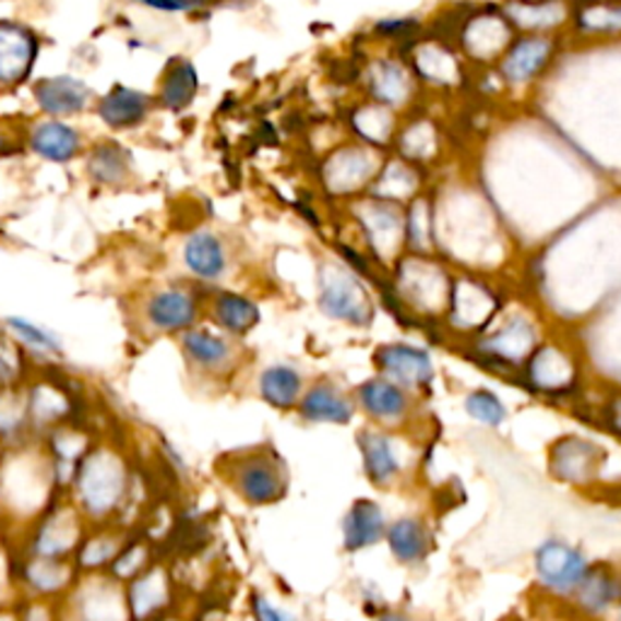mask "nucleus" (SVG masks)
<instances>
[{
  "label": "nucleus",
  "mask_w": 621,
  "mask_h": 621,
  "mask_svg": "<svg viewBox=\"0 0 621 621\" xmlns=\"http://www.w3.org/2000/svg\"><path fill=\"white\" fill-rule=\"evenodd\" d=\"M541 343L539 323L525 311L505 315L498 325L490 323L488 329L471 341V357L476 362L500 374L522 372L529 355Z\"/></svg>",
  "instance_id": "f257e3e1"
},
{
  "label": "nucleus",
  "mask_w": 621,
  "mask_h": 621,
  "mask_svg": "<svg viewBox=\"0 0 621 621\" xmlns=\"http://www.w3.org/2000/svg\"><path fill=\"white\" fill-rule=\"evenodd\" d=\"M319 309L333 321L369 329L377 319V303L365 282L350 267L323 263L319 267Z\"/></svg>",
  "instance_id": "f03ea898"
},
{
  "label": "nucleus",
  "mask_w": 621,
  "mask_h": 621,
  "mask_svg": "<svg viewBox=\"0 0 621 621\" xmlns=\"http://www.w3.org/2000/svg\"><path fill=\"white\" fill-rule=\"evenodd\" d=\"M231 483L250 505H272L285 498L289 476L285 462L275 452L255 450L236 456L231 464Z\"/></svg>",
  "instance_id": "7ed1b4c3"
},
{
  "label": "nucleus",
  "mask_w": 621,
  "mask_h": 621,
  "mask_svg": "<svg viewBox=\"0 0 621 621\" xmlns=\"http://www.w3.org/2000/svg\"><path fill=\"white\" fill-rule=\"evenodd\" d=\"M522 374H525V386L532 394L547 396V398H563L575 394L577 379V362L569 347L561 343H539L537 350L529 355V359L522 367Z\"/></svg>",
  "instance_id": "20e7f679"
},
{
  "label": "nucleus",
  "mask_w": 621,
  "mask_h": 621,
  "mask_svg": "<svg viewBox=\"0 0 621 621\" xmlns=\"http://www.w3.org/2000/svg\"><path fill=\"white\" fill-rule=\"evenodd\" d=\"M590 569L587 556L571 541L551 537L534 551V573L539 585L553 597H571Z\"/></svg>",
  "instance_id": "39448f33"
},
{
  "label": "nucleus",
  "mask_w": 621,
  "mask_h": 621,
  "mask_svg": "<svg viewBox=\"0 0 621 621\" xmlns=\"http://www.w3.org/2000/svg\"><path fill=\"white\" fill-rule=\"evenodd\" d=\"M498 319V291L478 279H452L444 325L464 337L481 335Z\"/></svg>",
  "instance_id": "423d86ee"
},
{
  "label": "nucleus",
  "mask_w": 621,
  "mask_h": 621,
  "mask_svg": "<svg viewBox=\"0 0 621 621\" xmlns=\"http://www.w3.org/2000/svg\"><path fill=\"white\" fill-rule=\"evenodd\" d=\"M353 396L357 408L384 430L406 425L413 416H416L418 408L416 398H413V391L381 374L362 381Z\"/></svg>",
  "instance_id": "0eeeda50"
},
{
  "label": "nucleus",
  "mask_w": 621,
  "mask_h": 621,
  "mask_svg": "<svg viewBox=\"0 0 621 621\" xmlns=\"http://www.w3.org/2000/svg\"><path fill=\"white\" fill-rule=\"evenodd\" d=\"M605 464V450L581 434H563L549 446V471L556 481L590 486Z\"/></svg>",
  "instance_id": "6e6552de"
},
{
  "label": "nucleus",
  "mask_w": 621,
  "mask_h": 621,
  "mask_svg": "<svg viewBox=\"0 0 621 621\" xmlns=\"http://www.w3.org/2000/svg\"><path fill=\"white\" fill-rule=\"evenodd\" d=\"M374 367L381 377H386L408 391H422L432 386L434 362L425 347L410 343H384L374 350Z\"/></svg>",
  "instance_id": "1a4fd4ad"
},
{
  "label": "nucleus",
  "mask_w": 621,
  "mask_h": 621,
  "mask_svg": "<svg viewBox=\"0 0 621 621\" xmlns=\"http://www.w3.org/2000/svg\"><path fill=\"white\" fill-rule=\"evenodd\" d=\"M357 450L369 483L377 488L394 486L406 471V456L394 434L384 428H365L357 434Z\"/></svg>",
  "instance_id": "9d476101"
},
{
  "label": "nucleus",
  "mask_w": 621,
  "mask_h": 621,
  "mask_svg": "<svg viewBox=\"0 0 621 621\" xmlns=\"http://www.w3.org/2000/svg\"><path fill=\"white\" fill-rule=\"evenodd\" d=\"M367 248L372 250L374 260L389 265L398 255V248L406 238V219L394 202L379 200L367 204L359 216Z\"/></svg>",
  "instance_id": "9b49d317"
},
{
  "label": "nucleus",
  "mask_w": 621,
  "mask_h": 621,
  "mask_svg": "<svg viewBox=\"0 0 621 621\" xmlns=\"http://www.w3.org/2000/svg\"><path fill=\"white\" fill-rule=\"evenodd\" d=\"M297 410L307 422L350 425L357 413V403L341 384L331 379H319L303 391Z\"/></svg>",
  "instance_id": "f8f14e48"
},
{
  "label": "nucleus",
  "mask_w": 621,
  "mask_h": 621,
  "mask_svg": "<svg viewBox=\"0 0 621 621\" xmlns=\"http://www.w3.org/2000/svg\"><path fill=\"white\" fill-rule=\"evenodd\" d=\"M569 599L575 612L587 619L612 612V607L621 605V573L607 563L590 565L583 583Z\"/></svg>",
  "instance_id": "ddd939ff"
},
{
  "label": "nucleus",
  "mask_w": 621,
  "mask_h": 621,
  "mask_svg": "<svg viewBox=\"0 0 621 621\" xmlns=\"http://www.w3.org/2000/svg\"><path fill=\"white\" fill-rule=\"evenodd\" d=\"M386 512L377 500L359 498L343 517V549L347 553H359L372 549L386 537Z\"/></svg>",
  "instance_id": "4468645a"
},
{
  "label": "nucleus",
  "mask_w": 621,
  "mask_h": 621,
  "mask_svg": "<svg viewBox=\"0 0 621 621\" xmlns=\"http://www.w3.org/2000/svg\"><path fill=\"white\" fill-rule=\"evenodd\" d=\"M389 551L401 565H422L434 551V537L428 522L420 517H398L386 527Z\"/></svg>",
  "instance_id": "2eb2a0df"
},
{
  "label": "nucleus",
  "mask_w": 621,
  "mask_h": 621,
  "mask_svg": "<svg viewBox=\"0 0 621 621\" xmlns=\"http://www.w3.org/2000/svg\"><path fill=\"white\" fill-rule=\"evenodd\" d=\"M551 53L553 39L539 35L522 37L512 41V47L507 49L503 61H500V75H503L510 85H527L547 67Z\"/></svg>",
  "instance_id": "dca6fc26"
},
{
  "label": "nucleus",
  "mask_w": 621,
  "mask_h": 621,
  "mask_svg": "<svg viewBox=\"0 0 621 621\" xmlns=\"http://www.w3.org/2000/svg\"><path fill=\"white\" fill-rule=\"evenodd\" d=\"M146 319L156 331H188L198 321V299L184 289H163L148 301Z\"/></svg>",
  "instance_id": "f3484780"
},
{
  "label": "nucleus",
  "mask_w": 621,
  "mask_h": 621,
  "mask_svg": "<svg viewBox=\"0 0 621 621\" xmlns=\"http://www.w3.org/2000/svg\"><path fill=\"white\" fill-rule=\"evenodd\" d=\"M182 353L194 367L212 374L226 372V369H231L236 362V350L231 341L204 329H188V333L182 335Z\"/></svg>",
  "instance_id": "a211bd4d"
},
{
  "label": "nucleus",
  "mask_w": 621,
  "mask_h": 621,
  "mask_svg": "<svg viewBox=\"0 0 621 621\" xmlns=\"http://www.w3.org/2000/svg\"><path fill=\"white\" fill-rule=\"evenodd\" d=\"M37 41L25 27L0 25V83L23 81L32 69Z\"/></svg>",
  "instance_id": "6ab92c4d"
},
{
  "label": "nucleus",
  "mask_w": 621,
  "mask_h": 621,
  "mask_svg": "<svg viewBox=\"0 0 621 621\" xmlns=\"http://www.w3.org/2000/svg\"><path fill=\"white\" fill-rule=\"evenodd\" d=\"M182 260L194 277L216 282L226 275L228 255L219 236L212 231H198L188 238L182 250Z\"/></svg>",
  "instance_id": "aec40b11"
},
{
  "label": "nucleus",
  "mask_w": 621,
  "mask_h": 621,
  "mask_svg": "<svg viewBox=\"0 0 621 621\" xmlns=\"http://www.w3.org/2000/svg\"><path fill=\"white\" fill-rule=\"evenodd\" d=\"M303 384H307V381H303L301 369L287 365V362H279V365H270L267 369H263V374H260L258 379V391L272 408L291 410L299 406Z\"/></svg>",
  "instance_id": "412c9836"
},
{
  "label": "nucleus",
  "mask_w": 621,
  "mask_h": 621,
  "mask_svg": "<svg viewBox=\"0 0 621 621\" xmlns=\"http://www.w3.org/2000/svg\"><path fill=\"white\" fill-rule=\"evenodd\" d=\"M35 95L41 110L57 117L81 112L91 103V91L81 81L69 79V75L41 81L35 88Z\"/></svg>",
  "instance_id": "4be33fe9"
},
{
  "label": "nucleus",
  "mask_w": 621,
  "mask_h": 621,
  "mask_svg": "<svg viewBox=\"0 0 621 621\" xmlns=\"http://www.w3.org/2000/svg\"><path fill=\"white\" fill-rule=\"evenodd\" d=\"M212 315L219 329L231 335H248L260 323V309L243 294L222 291L212 303Z\"/></svg>",
  "instance_id": "5701e85b"
},
{
  "label": "nucleus",
  "mask_w": 621,
  "mask_h": 621,
  "mask_svg": "<svg viewBox=\"0 0 621 621\" xmlns=\"http://www.w3.org/2000/svg\"><path fill=\"white\" fill-rule=\"evenodd\" d=\"M151 100L144 93L129 91V88H117L100 103V117L110 127H132L141 119L146 117Z\"/></svg>",
  "instance_id": "b1692460"
},
{
  "label": "nucleus",
  "mask_w": 621,
  "mask_h": 621,
  "mask_svg": "<svg viewBox=\"0 0 621 621\" xmlns=\"http://www.w3.org/2000/svg\"><path fill=\"white\" fill-rule=\"evenodd\" d=\"M32 148L49 160H71L81 148V139L71 127L61 122L39 124L32 134Z\"/></svg>",
  "instance_id": "393cba45"
},
{
  "label": "nucleus",
  "mask_w": 621,
  "mask_h": 621,
  "mask_svg": "<svg viewBox=\"0 0 621 621\" xmlns=\"http://www.w3.org/2000/svg\"><path fill=\"white\" fill-rule=\"evenodd\" d=\"M369 83H372L374 100L386 105L406 103L413 93L410 75L398 61H379Z\"/></svg>",
  "instance_id": "a878e982"
},
{
  "label": "nucleus",
  "mask_w": 621,
  "mask_h": 621,
  "mask_svg": "<svg viewBox=\"0 0 621 621\" xmlns=\"http://www.w3.org/2000/svg\"><path fill=\"white\" fill-rule=\"evenodd\" d=\"M194 93H198V71L190 61H178L172 63L166 81H163L160 100L170 110H182L192 103Z\"/></svg>",
  "instance_id": "bb28decb"
},
{
  "label": "nucleus",
  "mask_w": 621,
  "mask_h": 621,
  "mask_svg": "<svg viewBox=\"0 0 621 621\" xmlns=\"http://www.w3.org/2000/svg\"><path fill=\"white\" fill-rule=\"evenodd\" d=\"M464 408L468 413V418H474L476 422L486 425V428H500L507 420V408L505 403L500 401L498 394L488 389H476L464 398Z\"/></svg>",
  "instance_id": "cd10ccee"
},
{
  "label": "nucleus",
  "mask_w": 621,
  "mask_h": 621,
  "mask_svg": "<svg viewBox=\"0 0 621 621\" xmlns=\"http://www.w3.org/2000/svg\"><path fill=\"white\" fill-rule=\"evenodd\" d=\"M512 13V23H517L520 27L527 29H547V27H556L563 23L565 17V8L561 3H522L510 8Z\"/></svg>",
  "instance_id": "c85d7f7f"
},
{
  "label": "nucleus",
  "mask_w": 621,
  "mask_h": 621,
  "mask_svg": "<svg viewBox=\"0 0 621 621\" xmlns=\"http://www.w3.org/2000/svg\"><path fill=\"white\" fill-rule=\"evenodd\" d=\"M129 170V158L124 151H119L115 146H103L97 148L91 160V172L100 182H117L127 176Z\"/></svg>",
  "instance_id": "c756f323"
},
{
  "label": "nucleus",
  "mask_w": 621,
  "mask_h": 621,
  "mask_svg": "<svg viewBox=\"0 0 621 621\" xmlns=\"http://www.w3.org/2000/svg\"><path fill=\"white\" fill-rule=\"evenodd\" d=\"M8 329L15 333L20 343L29 345L32 350L59 353V341L47 329H41V325H35L25 319H8Z\"/></svg>",
  "instance_id": "7c9ffc66"
},
{
  "label": "nucleus",
  "mask_w": 621,
  "mask_h": 621,
  "mask_svg": "<svg viewBox=\"0 0 621 621\" xmlns=\"http://www.w3.org/2000/svg\"><path fill=\"white\" fill-rule=\"evenodd\" d=\"M581 25L590 32H619L621 29V5H593L581 15Z\"/></svg>",
  "instance_id": "2f4dec72"
},
{
  "label": "nucleus",
  "mask_w": 621,
  "mask_h": 621,
  "mask_svg": "<svg viewBox=\"0 0 621 621\" xmlns=\"http://www.w3.org/2000/svg\"><path fill=\"white\" fill-rule=\"evenodd\" d=\"M250 617L253 621H297V617L289 614L287 609L272 605L263 593L250 595Z\"/></svg>",
  "instance_id": "473e14b6"
},
{
  "label": "nucleus",
  "mask_w": 621,
  "mask_h": 621,
  "mask_svg": "<svg viewBox=\"0 0 621 621\" xmlns=\"http://www.w3.org/2000/svg\"><path fill=\"white\" fill-rule=\"evenodd\" d=\"M599 416H602L605 428L612 434H617V438L621 440V394L609 396Z\"/></svg>",
  "instance_id": "72a5a7b5"
},
{
  "label": "nucleus",
  "mask_w": 621,
  "mask_h": 621,
  "mask_svg": "<svg viewBox=\"0 0 621 621\" xmlns=\"http://www.w3.org/2000/svg\"><path fill=\"white\" fill-rule=\"evenodd\" d=\"M413 29H416V23L406 17H386V20H381V23H377V32H381V35H389V37H396V35L408 37Z\"/></svg>",
  "instance_id": "f704fd0d"
},
{
  "label": "nucleus",
  "mask_w": 621,
  "mask_h": 621,
  "mask_svg": "<svg viewBox=\"0 0 621 621\" xmlns=\"http://www.w3.org/2000/svg\"><path fill=\"white\" fill-rule=\"evenodd\" d=\"M377 621H422L418 614H410L408 609H396V607H384L377 612Z\"/></svg>",
  "instance_id": "c9c22d12"
},
{
  "label": "nucleus",
  "mask_w": 621,
  "mask_h": 621,
  "mask_svg": "<svg viewBox=\"0 0 621 621\" xmlns=\"http://www.w3.org/2000/svg\"><path fill=\"white\" fill-rule=\"evenodd\" d=\"M139 3L158 8V10H190L198 5V0H139Z\"/></svg>",
  "instance_id": "e433bc0d"
},
{
  "label": "nucleus",
  "mask_w": 621,
  "mask_h": 621,
  "mask_svg": "<svg viewBox=\"0 0 621 621\" xmlns=\"http://www.w3.org/2000/svg\"><path fill=\"white\" fill-rule=\"evenodd\" d=\"M547 621H577V619L571 617V614H553V617H549Z\"/></svg>",
  "instance_id": "4c0bfd02"
}]
</instances>
